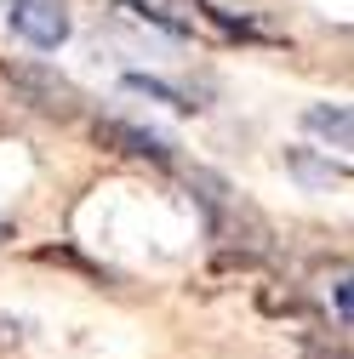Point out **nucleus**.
<instances>
[{"label": "nucleus", "instance_id": "20e7f679", "mask_svg": "<svg viewBox=\"0 0 354 359\" xmlns=\"http://www.w3.org/2000/svg\"><path fill=\"white\" fill-rule=\"evenodd\" d=\"M126 86H131V92H143V97H155V103H166V109H177V114L200 109V103H189V92H177V86L160 80V74H126Z\"/></svg>", "mask_w": 354, "mask_h": 359}, {"label": "nucleus", "instance_id": "7ed1b4c3", "mask_svg": "<svg viewBox=\"0 0 354 359\" xmlns=\"http://www.w3.org/2000/svg\"><path fill=\"white\" fill-rule=\"evenodd\" d=\"M98 137L126 149V154H138V160H160L171 165V143L160 137V131H143V126H131V120H98Z\"/></svg>", "mask_w": 354, "mask_h": 359}, {"label": "nucleus", "instance_id": "0eeeda50", "mask_svg": "<svg viewBox=\"0 0 354 359\" xmlns=\"http://www.w3.org/2000/svg\"><path fill=\"white\" fill-rule=\"evenodd\" d=\"M0 240H12V222H6V217H0Z\"/></svg>", "mask_w": 354, "mask_h": 359}, {"label": "nucleus", "instance_id": "f257e3e1", "mask_svg": "<svg viewBox=\"0 0 354 359\" xmlns=\"http://www.w3.org/2000/svg\"><path fill=\"white\" fill-rule=\"evenodd\" d=\"M0 12H6V29L18 40H29L34 52H58L74 29L63 0H0Z\"/></svg>", "mask_w": 354, "mask_h": 359}, {"label": "nucleus", "instance_id": "39448f33", "mask_svg": "<svg viewBox=\"0 0 354 359\" xmlns=\"http://www.w3.org/2000/svg\"><path fill=\"white\" fill-rule=\"evenodd\" d=\"M303 126H308V131H320V137H332L337 149H348V109H343V103H332V109L315 103V109L303 114Z\"/></svg>", "mask_w": 354, "mask_h": 359}, {"label": "nucleus", "instance_id": "423d86ee", "mask_svg": "<svg viewBox=\"0 0 354 359\" xmlns=\"http://www.w3.org/2000/svg\"><path fill=\"white\" fill-rule=\"evenodd\" d=\"M120 12H131L138 23H155V29L171 34V40H189V23H183V18H171L166 6H149V0H120Z\"/></svg>", "mask_w": 354, "mask_h": 359}, {"label": "nucleus", "instance_id": "f03ea898", "mask_svg": "<svg viewBox=\"0 0 354 359\" xmlns=\"http://www.w3.org/2000/svg\"><path fill=\"white\" fill-rule=\"evenodd\" d=\"M6 74H12V80L23 86V92H29V97H34L40 109H46V114H74V103H80V97H74V86H69V80H58V74H46V69L12 63Z\"/></svg>", "mask_w": 354, "mask_h": 359}]
</instances>
